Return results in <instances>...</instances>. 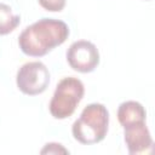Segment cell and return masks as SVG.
I'll return each mask as SVG.
<instances>
[{"label":"cell","mask_w":155,"mask_h":155,"mask_svg":"<svg viewBox=\"0 0 155 155\" xmlns=\"http://www.w3.org/2000/svg\"><path fill=\"white\" fill-rule=\"evenodd\" d=\"M67 61L74 70L79 73H91L99 64V52L91 41L78 40L69 46Z\"/></svg>","instance_id":"obj_5"},{"label":"cell","mask_w":155,"mask_h":155,"mask_svg":"<svg viewBox=\"0 0 155 155\" xmlns=\"http://www.w3.org/2000/svg\"><path fill=\"white\" fill-rule=\"evenodd\" d=\"M69 36L68 25L59 19L41 18L28 25L18 38L22 52L30 57H42L62 45Z\"/></svg>","instance_id":"obj_1"},{"label":"cell","mask_w":155,"mask_h":155,"mask_svg":"<svg viewBox=\"0 0 155 155\" xmlns=\"http://www.w3.org/2000/svg\"><path fill=\"white\" fill-rule=\"evenodd\" d=\"M124 136L127 150L132 155L149 153L153 148V138L145 121L124 127Z\"/></svg>","instance_id":"obj_6"},{"label":"cell","mask_w":155,"mask_h":155,"mask_svg":"<svg viewBox=\"0 0 155 155\" xmlns=\"http://www.w3.org/2000/svg\"><path fill=\"white\" fill-rule=\"evenodd\" d=\"M41 154H68L69 151L59 143H47L40 151Z\"/></svg>","instance_id":"obj_10"},{"label":"cell","mask_w":155,"mask_h":155,"mask_svg":"<svg viewBox=\"0 0 155 155\" xmlns=\"http://www.w3.org/2000/svg\"><path fill=\"white\" fill-rule=\"evenodd\" d=\"M84 94L85 87L81 80L74 76L63 78L58 82L48 105L51 115L59 120L71 116Z\"/></svg>","instance_id":"obj_3"},{"label":"cell","mask_w":155,"mask_h":155,"mask_svg":"<svg viewBox=\"0 0 155 155\" xmlns=\"http://www.w3.org/2000/svg\"><path fill=\"white\" fill-rule=\"evenodd\" d=\"M147 117V113L144 107L136 101H126L121 103L117 108V120L122 127L144 122Z\"/></svg>","instance_id":"obj_7"},{"label":"cell","mask_w":155,"mask_h":155,"mask_svg":"<svg viewBox=\"0 0 155 155\" xmlns=\"http://www.w3.org/2000/svg\"><path fill=\"white\" fill-rule=\"evenodd\" d=\"M17 87L21 92L28 96H36L42 93L50 84V71L47 67L39 62L24 63L17 71Z\"/></svg>","instance_id":"obj_4"},{"label":"cell","mask_w":155,"mask_h":155,"mask_svg":"<svg viewBox=\"0 0 155 155\" xmlns=\"http://www.w3.org/2000/svg\"><path fill=\"white\" fill-rule=\"evenodd\" d=\"M40 6L46 11L59 12L65 6V0H38Z\"/></svg>","instance_id":"obj_9"},{"label":"cell","mask_w":155,"mask_h":155,"mask_svg":"<svg viewBox=\"0 0 155 155\" xmlns=\"http://www.w3.org/2000/svg\"><path fill=\"white\" fill-rule=\"evenodd\" d=\"M21 22V17L13 13L12 8L0 2V35H6L13 31Z\"/></svg>","instance_id":"obj_8"},{"label":"cell","mask_w":155,"mask_h":155,"mask_svg":"<svg viewBox=\"0 0 155 155\" xmlns=\"http://www.w3.org/2000/svg\"><path fill=\"white\" fill-rule=\"evenodd\" d=\"M109 113L101 103H91L84 108L80 117L74 121L71 133L81 144H96L102 142L108 132Z\"/></svg>","instance_id":"obj_2"}]
</instances>
